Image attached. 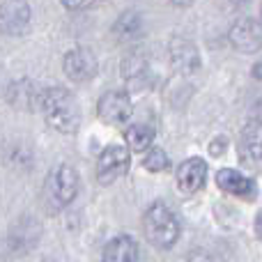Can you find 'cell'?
<instances>
[{"label": "cell", "mask_w": 262, "mask_h": 262, "mask_svg": "<svg viewBox=\"0 0 262 262\" xmlns=\"http://www.w3.org/2000/svg\"><path fill=\"white\" fill-rule=\"evenodd\" d=\"M37 106L44 111L46 122L55 131L74 134L78 129V122H81L78 104L72 92H67L64 88H49V90H44L39 95V99H37Z\"/></svg>", "instance_id": "6da1fadb"}, {"label": "cell", "mask_w": 262, "mask_h": 262, "mask_svg": "<svg viewBox=\"0 0 262 262\" xmlns=\"http://www.w3.org/2000/svg\"><path fill=\"white\" fill-rule=\"evenodd\" d=\"M145 237L157 249H170L180 239V221L177 216L161 203H154L143 216Z\"/></svg>", "instance_id": "7a4b0ae2"}, {"label": "cell", "mask_w": 262, "mask_h": 262, "mask_svg": "<svg viewBox=\"0 0 262 262\" xmlns=\"http://www.w3.org/2000/svg\"><path fill=\"white\" fill-rule=\"evenodd\" d=\"M129 170V149L124 145H108L97 163V177L101 184H113Z\"/></svg>", "instance_id": "3957f363"}, {"label": "cell", "mask_w": 262, "mask_h": 262, "mask_svg": "<svg viewBox=\"0 0 262 262\" xmlns=\"http://www.w3.org/2000/svg\"><path fill=\"white\" fill-rule=\"evenodd\" d=\"M97 113H99V120L106 124H122L127 122L134 113V106H131V97L124 90H113L106 92L99 99V106H97Z\"/></svg>", "instance_id": "277c9868"}, {"label": "cell", "mask_w": 262, "mask_h": 262, "mask_svg": "<svg viewBox=\"0 0 262 262\" xmlns=\"http://www.w3.org/2000/svg\"><path fill=\"white\" fill-rule=\"evenodd\" d=\"M49 191H51V198H53L60 207L69 205L78 193V175H76V170H74L72 166H67V163L58 166L49 175Z\"/></svg>", "instance_id": "5b68a950"}, {"label": "cell", "mask_w": 262, "mask_h": 262, "mask_svg": "<svg viewBox=\"0 0 262 262\" xmlns=\"http://www.w3.org/2000/svg\"><path fill=\"white\" fill-rule=\"evenodd\" d=\"M62 67H64V74H67L72 81L85 83L97 74V58H95V53L88 49H74L64 55Z\"/></svg>", "instance_id": "8992f818"}, {"label": "cell", "mask_w": 262, "mask_h": 262, "mask_svg": "<svg viewBox=\"0 0 262 262\" xmlns=\"http://www.w3.org/2000/svg\"><path fill=\"white\" fill-rule=\"evenodd\" d=\"M230 41L242 53H255L262 49V26L253 18H239L230 30Z\"/></svg>", "instance_id": "52a82bcc"}, {"label": "cell", "mask_w": 262, "mask_h": 262, "mask_svg": "<svg viewBox=\"0 0 262 262\" xmlns=\"http://www.w3.org/2000/svg\"><path fill=\"white\" fill-rule=\"evenodd\" d=\"M30 26V5L28 3H3L0 5V32L23 35Z\"/></svg>", "instance_id": "ba28073f"}, {"label": "cell", "mask_w": 262, "mask_h": 262, "mask_svg": "<svg viewBox=\"0 0 262 262\" xmlns=\"http://www.w3.org/2000/svg\"><path fill=\"white\" fill-rule=\"evenodd\" d=\"M207 180V163L203 159H186L177 168V184L184 193H195L205 186Z\"/></svg>", "instance_id": "9c48e42d"}, {"label": "cell", "mask_w": 262, "mask_h": 262, "mask_svg": "<svg viewBox=\"0 0 262 262\" xmlns=\"http://www.w3.org/2000/svg\"><path fill=\"white\" fill-rule=\"evenodd\" d=\"M216 184L221 186L226 193L230 195H239V198H253L255 193V184L244 177L239 170H232V168H223L216 175Z\"/></svg>", "instance_id": "30bf717a"}, {"label": "cell", "mask_w": 262, "mask_h": 262, "mask_svg": "<svg viewBox=\"0 0 262 262\" xmlns=\"http://www.w3.org/2000/svg\"><path fill=\"white\" fill-rule=\"evenodd\" d=\"M101 262H138V244L134 237L120 235L111 239L104 249V260Z\"/></svg>", "instance_id": "8fae6325"}, {"label": "cell", "mask_w": 262, "mask_h": 262, "mask_svg": "<svg viewBox=\"0 0 262 262\" xmlns=\"http://www.w3.org/2000/svg\"><path fill=\"white\" fill-rule=\"evenodd\" d=\"M244 159H262V120H251L242 131Z\"/></svg>", "instance_id": "7c38bea8"}, {"label": "cell", "mask_w": 262, "mask_h": 262, "mask_svg": "<svg viewBox=\"0 0 262 262\" xmlns=\"http://www.w3.org/2000/svg\"><path fill=\"white\" fill-rule=\"evenodd\" d=\"M172 64L184 74L198 69V51L189 41H172Z\"/></svg>", "instance_id": "4fadbf2b"}, {"label": "cell", "mask_w": 262, "mask_h": 262, "mask_svg": "<svg viewBox=\"0 0 262 262\" xmlns=\"http://www.w3.org/2000/svg\"><path fill=\"white\" fill-rule=\"evenodd\" d=\"M124 138H127V145L134 152H147L154 143V129L149 124H134V127L127 129Z\"/></svg>", "instance_id": "5bb4252c"}, {"label": "cell", "mask_w": 262, "mask_h": 262, "mask_svg": "<svg viewBox=\"0 0 262 262\" xmlns=\"http://www.w3.org/2000/svg\"><path fill=\"white\" fill-rule=\"evenodd\" d=\"M143 166L147 168L149 172H161V170H166V168H168V157H166V152H163V149H159V147H152V149L147 152V157H145Z\"/></svg>", "instance_id": "9a60e30c"}, {"label": "cell", "mask_w": 262, "mask_h": 262, "mask_svg": "<svg viewBox=\"0 0 262 262\" xmlns=\"http://www.w3.org/2000/svg\"><path fill=\"white\" fill-rule=\"evenodd\" d=\"M186 262H214L212 258H209L207 253H203V251H193V253L189 255V260Z\"/></svg>", "instance_id": "2e32d148"}, {"label": "cell", "mask_w": 262, "mask_h": 262, "mask_svg": "<svg viewBox=\"0 0 262 262\" xmlns=\"http://www.w3.org/2000/svg\"><path fill=\"white\" fill-rule=\"evenodd\" d=\"M255 232H258V237H262V212L255 216Z\"/></svg>", "instance_id": "e0dca14e"}, {"label": "cell", "mask_w": 262, "mask_h": 262, "mask_svg": "<svg viewBox=\"0 0 262 262\" xmlns=\"http://www.w3.org/2000/svg\"><path fill=\"white\" fill-rule=\"evenodd\" d=\"M260 9H262V5H260Z\"/></svg>", "instance_id": "ac0fdd59"}]
</instances>
